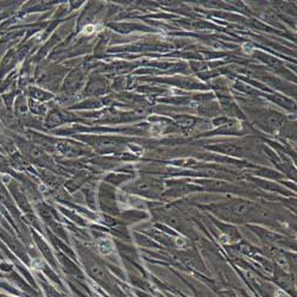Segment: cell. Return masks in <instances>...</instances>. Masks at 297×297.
<instances>
[{
  "mask_svg": "<svg viewBox=\"0 0 297 297\" xmlns=\"http://www.w3.org/2000/svg\"><path fill=\"white\" fill-rule=\"evenodd\" d=\"M257 205L245 200H237L231 204L214 207V213L227 220H253L257 213Z\"/></svg>",
  "mask_w": 297,
  "mask_h": 297,
  "instance_id": "obj_1",
  "label": "cell"
},
{
  "mask_svg": "<svg viewBox=\"0 0 297 297\" xmlns=\"http://www.w3.org/2000/svg\"><path fill=\"white\" fill-rule=\"evenodd\" d=\"M124 189L132 194H139V195L146 196V198L157 199L162 193L163 184L162 182L156 179H152V177H143V179L137 180L131 184L126 185Z\"/></svg>",
  "mask_w": 297,
  "mask_h": 297,
  "instance_id": "obj_2",
  "label": "cell"
},
{
  "mask_svg": "<svg viewBox=\"0 0 297 297\" xmlns=\"http://www.w3.org/2000/svg\"><path fill=\"white\" fill-rule=\"evenodd\" d=\"M82 140L93 146L99 152H110L118 151L125 146V141L114 137H106V136H90V137H82Z\"/></svg>",
  "mask_w": 297,
  "mask_h": 297,
  "instance_id": "obj_3",
  "label": "cell"
},
{
  "mask_svg": "<svg viewBox=\"0 0 297 297\" xmlns=\"http://www.w3.org/2000/svg\"><path fill=\"white\" fill-rule=\"evenodd\" d=\"M100 205H101L102 210L111 213V214H118V208H116L114 191L106 184H101L100 187Z\"/></svg>",
  "mask_w": 297,
  "mask_h": 297,
  "instance_id": "obj_4",
  "label": "cell"
},
{
  "mask_svg": "<svg viewBox=\"0 0 297 297\" xmlns=\"http://www.w3.org/2000/svg\"><path fill=\"white\" fill-rule=\"evenodd\" d=\"M83 77H85V74L81 69H75L74 71H71L66 79L65 87H63L66 93H75L79 90L83 82Z\"/></svg>",
  "mask_w": 297,
  "mask_h": 297,
  "instance_id": "obj_5",
  "label": "cell"
},
{
  "mask_svg": "<svg viewBox=\"0 0 297 297\" xmlns=\"http://www.w3.org/2000/svg\"><path fill=\"white\" fill-rule=\"evenodd\" d=\"M86 88H87L86 91H87L88 95H100V94L106 93L108 90V85L104 77L94 76Z\"/></svg>",
  "mask_w": 297,
  "mask_h": 297,
  "instance_id": "obj_6",
  "label": "cell"
},
{
  "mask_svg": "<svg viewBox=\"0 0 297 297\" xmlns=\"http://www.w3.org/2000/svg\"><path fill=\"white\" fill-rule=\"evenodd\" d=\"M212 149L215 150V151L223 152L225 155H229V156H241V155H243V151H241L238 146L229 143L218 144V145L212 146Z\"/></svg>",
  "mask_w": 297,
  "mask_h": 297,
  "instance_id": "obj_7",
  "label": "cell"
},
{
  "mask_svg": "<svg viewBox=\"0 0 297 297\" xmlns=\"http://www.w3.org/2000/svg\"><path fill=\"white\" fill-rule=\"evenodd\" d=\"M17 60H18V57H17V52L15 51V50H11V51H8L6 54V56L2 58L0 76H2V75L6 74L8 70H11V68L16 65Z\"/></svg>",
  "mask_w": 297,
  "mask_h": 297,
  "instance_id": "obj_8",
  "label": "cell"
},
{
  "mask_svg": "<svg viewBox=\"0 0 297 297\" xmlns=\"http://www.w3.org/2000/svg\"><path fill=\"white\" fill-rule=\"evenodd\" d=\"M204 184L207 190L212 191H228L232 189L228 183L223 181H207L204 182Z\"/></svg>",
  "mask_w": 297,
  "mask_h": 297,
  "instance_id": "obj_9",
  "label": "cell"
},
{
  "mask_svg": "<svg viewBox=\"0 0 297 297\" xmlns=\"http://www.w3.org/2000/svg\"><path fill=\"white\" fill-rule=\"evenodd\" d=\"M30 98L32 100H38V101H46L52 98V95L50 93H46V91L40 90V88L36 87H30Z\"/></svg>",
  "mask_w": 297,
  "mask_h": 297,
  "instance_id": "obj_10",
  "label": "cell"
},
{
  "mask_svg": "<svg viewBox=\"0 0 297 297\" xmlns=\"http://www.w3.org/2000/svg\"><path fill=\"white\" fill-rule=\"evenodd\" d=\"M62 114L57 111H51V112L48 114V118H46V126L50 127H56L58 125H61L63 123V118Z\"/></svg>",
  "mask_w": 297,
  "mask_h": 297,
  "instance_id": "obj_11",
  "label": "cell"
},
{
  "mask_svg": "<svg viewBox=\"0 0 297 297\" xmlns=\"http://www.w3.org/2000/svg\"><path fill=\"white\" fill-rule=\"evenodd\" d=\"M130 179L129 175H125V174H110L106 177V182L108 183H112V184H121V183H124L125 181H127V180Z\"/></svg>",
  "mask_w": 297,
  "mask_h": 297,
  "instance_id": "obj_12",
  "label": "cell"
},
{
  "mask_svg": "<svg viewBox=\"0 0 297 297\" xmlns=\"http://www.w3.org/2000/svg\"><path fill=\"white\" fill-rule=\"evenodd\" d=\"M269 99H271V100H273V101L276 102V104L281 105V106H283L284 108L287 107V108H289V110H294V107H295V106H294L293 102L290 101V100L283 98V96H279V95H270V96H269Z\"/></svg>",
  "mask_w": 297,
  "mask_h": 297,
  "instance_id": "obj_13",
  "label": "cell"
},
{
  "mask_svg": "<svg viewBox=\"0 0 297 297\" xmlns=\"http://www.w3.org/2000/svg\"><path fill=\"white\" fill-rule=\"evenodd\" d=\"M101 106V102L99 101V100L95 99H91L88 100V101L82 102V104L77 105V106H75V108H98Z\"/></svg>",
  "mask_w": 297,
  "mask_h": 297,
  "instance_id": "obj_14",
  "label": "cell"
},
{
  "mask_svg": "<svg viewBox=\"0 0 297 297\" xmlns=\"http://www.w3.org/2000/svg\"><path fill=\"white\" fill-rule=\"evenodd\" d=\"M112 243H111L108 239H102L101 243L99 244V250L102 252V253L107 254L110 252H112Z\"/></svg>",
  "mask_w": 297,
  "mask_h": 297,
  "instance_id": "obj_15",
  "label": "cell"
},
{
  "mask_svg": "<svg viewBox=\"0 0 297 297\" xmlns=\"http://www.w3.org/2000/svg\"><path fill=\"white\" fill-rule=\"evenodd\" d=\"M7 170H8L7 160L0 155V171H7Z\"/></svg>",
  "mask_w": 297,
  "mask_h": 297,
  "instance_id": "obj_16",
  "label": "cell"
},
{
  "mask_svg": "<svg viewBox=\"0 0 297 297\" xmlns=\"http://www.w3.org/2000/svg\"><path fill=\"white\" fill-rule=\"evenodd\" d=\"M283 278H285V276H283V277H281V279H283ZM285 287H287V288H288V287H289V283H287V282H285Z\"/></svg>",
  "mask_w": 297,
  "mask_h": 297,
  "instance_id": "obj_17",
  "label": "cell"
}]
</instances>
